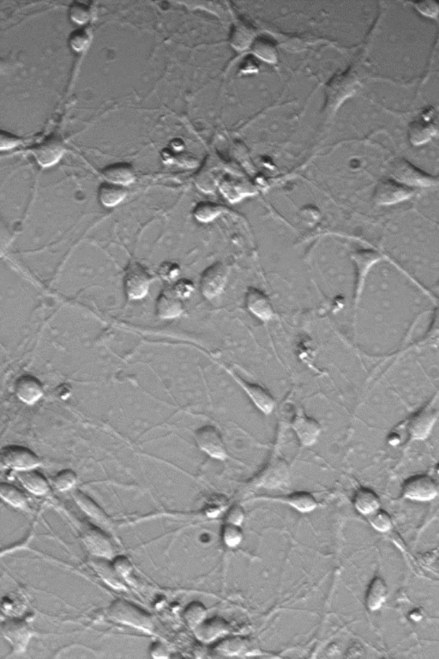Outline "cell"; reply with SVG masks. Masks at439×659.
<instances>
[{"label":"cell","mask_w":439,"mask_h":659,"mask_svg":"<svg viewBox=\"0 0 439 659\" xmlns=\"http://www.w3.org/2000/svg\"><path fill=\"white\" fill-rule=\"evenodd\" d=\"M107 615L115 623L153 634L155 624L151 615L131 602L118 599L109 605Z\"/></svg>","instance_id":"cell-1"},{"label":"cell","mask_w":439,"mask_h":659,"mask_svg":"<svg viewBox=\"0 0 439 659\" xmlns=\"http://www.w3.org/2000/svg\"><path fill=\"white\" fill-rule=\"evenodd\" d=\"M290 478V467L284 457L274 454L264 467L250 480L256 489L275 490L285 485Z\"/></svg>","instance_id":"cell-2"},{"label":"cell","mask_w":439,"mask_h":659,"mask_svg":"<svg viewBox=\"0 0 439 659\" xmlns=\"http://www.w3.org/2000/svg\"><path fill=\"white\" fill-rule=\"evenodd\" d=\"M80 531L82 542L92 556L107 560H113L116 556L113 543L102 528L84 524Z\"/></svg>","instance_id":"cell-3"},{"label":"cell","mask_w":439,"mask_h":659,"mask_svg":"<svg viewBox=\"0 0 439 659\" xmlns=\"http://www.w3.org/2000/svg\"><path fill=\"white\" fill-rule=\"evenodd\" d=\"M0 463L3 467L16 471L39 467L42 461L31 449L20 445H7L0 450Z\"/></svg>","instance_id":"cell-4"},{"label":"cell","mask_w":439,"mask_h":659,"mask_svg":"<svg viewBox=\"0 0 439 659\" xmlns=\"http://www.w3.org/2000/svg\"><path fill=\"white\" fill-rule=\"evenodd\" d=\"M194 438L199 448L212 459L221 461L229 459L225 443L217 427L212 425L200 427L195 431Z\"/></svg>","instance_id":"cell-5"},{"label":"cell","mask_w":439,"mask_h":659,"mask_svg":"<svg viewBox=\"0 0 439 659\" xmlns=\"http://www.w3.org/2000/svg\"><path fill=\"white\" fill-rule=\"evenodd\" d=\"M404 498L416 502H427L434 500L438 494V486L435 480L427 475L411 476L403 485Z\"/></svg>","instance_id":"cell-6"},{"label":"cell","mask_w":439,"mask_h":659,"mask_svg":"<svg viewBox=\"0 0 439 659\" xmlns=\"http://www.w3.org/2000/svg\"><path fill=\"white\" fill-rule=\"evenodd\" d=\"M151 282V275L143 266L137 262L129 264L124 278V289L130 299H142L147 295Z\"/></svg>","instance_id":"cell-7"},{"label":"cell","mask_w":439,"mask_h":659,"mask_svg":"<svg viewBox=\"0 0 439 659\" xmlns=\"http://www.w3.org/2000/svg\"><path fill=\"white\" fill-rule=\"evenodd\" d=\"M228 373L232 376L234 381L243 389L244 392L254 404L255 407L263 413L264 415H270L274 411L275 401L269 391L265 387L256 384V383L249 382L242 379L240 376L230 368L224 366Z\"/></svg>","instance_id":"cell-8"},{"label":"cell","mask_w":439,"mask_h":659,"mask_svg":"<svg viewBox=\"0 0 439 659\" xmlns=\"http://www.w3.org/2000/svg\"><path fill=\"white\" fill-rule=\"evenodd\" d=\"M1 633L10 644L13 653H24L28 649L33 633L24 620L13 618L2 623Z\"/></svg>","instance_id":"cell-9"},{"label":"cell","mask_w":439,"mask_h":659,"mask_svg":"<svg viewBox=\"0 0 439 659\" xmlns=\"http://www.w3.org/2000/svg\"><path fill=\"white\" fill-rule=\"evenodd\" d=\"M291 427L303 446H314L321 434L320 423L308 416L302 409H298L292 420Z\"/></svg>","instance_id":"cell-10"},{"label":"cell","mask_w":439,"mask_h":659,"mask_svg":"<svg viewBox=\"0 0 439 659\" xmlns=\"http://www.w3.org/2000/svg\"><path fill=\"white\" fill-rule=\"evenodd\" d=\"M228 279V269L221 262L215 263L203 271L200 280V289L208 299H213L222 293Z\"/></svg>","instance_id":"cell-11"},{"label":"cell","mask_w":439,"mask_h":659,"mask_svg":"<svg viewBox=\"0 0 439 659\" xmlns=\"http://www.w3.org/2000/svg\"><path fill=\"white\" fill-rule=\"evenodd\" d=\"M438 412L431 407L424 408L408 420L407 430L411 439L424 441L431 434L438 420Z\"/></svg>","instance_id":"cell-12"},{"label":"cell","mask_w":439,"mask_h":659,"mask_svg":"<svg viewBox=\"0 0 439 659\" xmlns=\"http://www.w3.org/2000/svg\"><path fill=\"white\" fill-rule=\"evenodd\" d=\"M65 151V144L61 137L50 136L36 145L33 149V155L36 161L43 167H50L61 158Z\"/></svg>","instance_id":"cell-13"},{"label":"cell","mask_w":439,"mask_h":659,"mask_svg":"<svg viewBox=\"0 0 439 659\" xmlns=\"http://www.w3.org/2000/svg\"><path fill=\"white\" fill-rule=\"evenodd\" d=\"M72 495L74 500H75L76 503L79 506L82 511H83L89 519H91L94 522L98 524V527L102 529L104 528L105 530H110V529L113 527V523H111L110 517L107 516V513L104 512V510L100 508L94 500H92L88 495L82 492L79 490H74Z\"/></svg>","instance_id":"cell-14"},{"label":"cell","mask_w":439,"mask_h":659,"mask_svg":"<svg viewBox=\"0 0 439 659\" xmlns=\"http://www.w3.org/2000/svg\"><path fill=\"white\" fill-rule=\"evenodd\" d=\"M16 395L24 403L33 404L43 396V385L36 376L24 374L18 377L14 385Z\"/></svg>","instance_id":"cell-15"},{"label":"cell","mask_w":439,"mask_h":659,"mask_svg":"<svg viewBox=\"0 0 439 659\" xmlns=\"http://www.w3.org/2000/svg\"><path fill=\"white\" fill-rule=\"evenodd\" d=\"M413 189L409 185L397 183L390 180H385L378 185L376 192V200L383 206H389L400 201L407 199L412 195Z\"/></svg>","instance_id":"cell-16"},{"label":"cell","mask_w":439,"mask_h":659,"mask_svg":"<svg viewBox=\"0 0 439 659\" xmlns=\"http://www.w3.org/2000/svg\"><path fill=\"white\" fill-rule=\"evenodd\" d=\"M245 303L249 311L263 322L270 321L274 317L275 312L269 298L259 289H248Z\"/></svg>","instance_id":"cell-17"},{"label":"cell","mask_w":439,"mask_h":659,"mask_svg":"<svg viewBox=\"0 0 439 659\" xmlns=\"http://www.w3.org/2000/svg\"><path fill=\"white\" fill-rule=\"evenodd\" d=\"M183 303L176 290L166 289L160 294L156 300L155 312L160 318H176L183 312Z\"/></svg>","instance_id":"cell-18"},{"label":"cell","mask_w":439,"mask_h":659,"mask_svg":"<svg viewBox=\"0 0 439 659\" xmlns=\"http://www.w3.org/2000/svg\"><path fill=\"white\" fill-rule=\"evenodd\" d=\"M109 561L105 558L95 557L88 561V565L107 586L117 591L125 590L124 583Z\"/></svg>","instance_id":"cell-19"},{"label":"cell","mask_w":439,"mask_h":659,"mask_svg":"<svg viewBox=\"0 0 439 659\" xmlns=\"http://www.w3.org/2000/svg\"><path fill=\"white\" fill-rule=\"evenodd\" d=\"M17 478L29 493L40 497L50 492V484L46 476L36 469L17 471Z\"/></svg>","instance_id":"cell-20"},{"label":"cell","mask_w":439,"mask_h":659,"mask_svg":"<svg viewBox=\"0 0 439 659\" xmlns=\"http://www.w3.org/2000/svg\"><path fill=\"white\" fill-rule=\"evenodd\" d=\"M392 173L397 180L409 185L427 187L433 183V179L404 161L398 162L397 165L394 166Z\"/></svg>","instance_id":"cell-21"},{"label":"cell","mask_w":439,"mask_h":659,"mask_svg":"<svg viewBox=\"0 0 439 659\" xmlns=\"http://www.w3.org/2000/svg\"><path fill=\"white\" fill-rule=\"evenodd\" d=\"M353 501L357 512L367 517L377 512L381 506L380 498L369 487H360L357 490Z\"/></svg>","instance_id":"cell-22"},{"label":"cell","mask_w":439,"mask_h":659,"mask_svg":"<svg viewBox=\"0 0 439 659\" xmlns=\"http://www.w3.org/2000/svg\"><path fill=\"white\" fill-rule=\"evenodd\" d=\"M353 262L355 263L357 270L356 296H360L368 271L378 262L379 255L373 251L362 250L353 253Z\"/></svg>","instance_id":"cell-23"},{"label":"cell","mask_w":439,"mask_h":659,"mask_svg":"<svg viewBox=\"0 0 439 659\" xmlns=\"http://www.w3.org/2000/svg\"><path fill=\"white\" fill-rule=\"evenodd\" d=\"M265 500L282 502L291 506L300 513H306L314 511L318 506V502L311 493L306 491H298L284 497L264 498Z\"/></svg>","instance_id":"cell-24"},{"label":"cell","mask_w":439,"mask_h":659,"mask_svg":"<svg viewBox=\"0 0 439 659\" xmlns=\"http://www.w3.org/2000/svg\"><path fill=\"white\" fill-rule=\"evenodd\" d=\"M388 597V586L381 577H375L371 580L366 595V606L371 612H377L384 605Z\"/></svg>","instance_id":"cell-25"},{"label":"cell","mask_w":439,"mask_h":659,"mask_svg":"<svg viewBox=\"0 0 439 659\" xmlns=\"http://www.w3.org/2000/svg\"><path fill=\"white\" fill-rule=\"evenodd\" d=\"M193 631L201 642L210 643L224 635L228 631V625L224 621L215 617L210 620L206 619Z\"/></svg>","instance_id":"cell-26"},{"label":"cell","mask_w":439,"mask_h":659,"mask_svg":"<svg viewBox=\"0 0 439 659\" xmlns=\"http://www.w3.org/2000/svg\"><path fill=\"white\" fill-rule=\"evenodd\" d=\"M102 174L111 183L118 185L131 183L136 177L135 170L128 163H116L107 166L102 170Z\"/></svg>","instance_id":"cell-27"},{"label":"cell","mask_w":439,"mask_h":659,"mask_svg":"<svg viewBox=\"0 0 439 659\" xmlns=\"http://www.w3.org/2000/svg\"><path fill=\"white\" fill-rule=\"evenodd\" d=\"M0 497L15 508L24 510L28 508V498L20 489L9 483H0Z\"/></svg>","instance_id":"cell-28"},{"label":"cell","mask_w":439,"mask_h":659,"mask_svg":"<svg viewBox=\"0 0 439 659\" xmlns=\"http://www.w3.org/2000/svg\"><path fill=\"white\" fill-rule=\"evenodd\" d=\"M125 188L121 185L111 183V182L100 185L98 191L100 203L107 207L117 206L125 198Z\"/></svg>","instance_id":"cell-29"},{"label":"cell","mask_w":439,"mask_h":659,"mask_svg":"<svg viewBox=\"0 0 439 659\" xmlns=\"http://www.w3.org/2000/svg\"><path fill=\"white\" fill-rule=\"evenodd\" d=\"M208 610L206 607L200 602H192L185 607L183 612V619L192 630L207 619Z\"/></svg>","instance_id":"cell-30"},{"label":"cell","mask_w":439,"mask_h":659,"mask_svg":"<svg viewBox=\"0 0 439 659\" xmlns=\"http://www.w3.org/2000/svg\"><path fill=\"white\" fill-rule=\"evenodd\" d=\"M429 117L423 118L422 120L413 123L411 125V141L415 144L426 142L433 135V126L430 123Z\"/></svg>","instance_id":"cell-31"},{"label":"cell","mask_w":439,"mask_h":659,"mask_svg":"<svg viewBox=\"0 0 439 659\" xmlns=\"http://www.w3.org/2000/svg\"><path fill=\"white\" fill-rule=\"evenodd\" d=\"M222 539L223 543L229 549L237 548L244 539L243 531L240 526L225 524L222 527Z\"/></svg>","instance_id":"cell-32"},{"label":"cell","mask_w":439,"mask_h":659,"mask_svg":"<svg viewBox=\"0 0 439 659\" xmlns=\"http://www.w3.org/2000/svg\"><path fill=\"white\" fill-rule=\"evenodd\" d=\"M77 483V473L70 469H65L59 471L57 474L52 479V483L56 490L59 491H67L72 490Z\"/></svg>","instance_id":"cell-33"},{"label":"cell","mask_w":439,"mask_h":659,"mask_svg":"<svg viewBox=\"0 0 439 659\" xmlns=\"http://www.w3.org/2000/svg\"><path fill=\"white\" fill-rule=\"evenodd\" d=\"M368 520L374 530L379 532H387L392 530L393 527L392 517L388 513L381 508L373 515L368 516Z\"/></svg>","instance_id":"cell-34"},{"label":"cell","mask_w":439,"mask_h":659,"mask_svg":"<svg viewBox=\"0 0 439 659\" xmlns=\"http://www.w3.org/2000/svg\"><path fill=\"white\" fill-rule=\"evenodd\" d=\"M221 207L212 203H200L196 206L193 214L200 222H210L221 212Z\"/></svg>","instance_id":"cell-35"},{"label":"cell","mask_w":439,"mask_h":659,"mask_svg":"<svg viewBox=\"0 0 439 659\" xmlns=\"http://www.w3.org/2000/svg\"><path fill=\"white\" fill-rule=\"evenodd\" d=\"M70 17L77 24H86L91 20V11L89 7L83 3L75 2L70 7Z\"/></svg>","instance_id":"cell-36"},{"label":"cell","mask_w":439,"mask_h":659,"mask_svg":"<svg viewBox=\"0 0 439 659\" xmlns=\"http://www.w3.org/2000/svg\"><path fill=\"white\" fill-rule=\"evenodd\" d=\"M245 643L243 639L240 638H230L222 640L220 642L215 649L219 653L226 655H233L240 653L243 649Z\"/></svg>","instance_id":"cell-37"},{"label":"cell","mask_w":439,"mask_h":659,"mask_svg":"<svg viewBox=\"0 0 439 659\" xmlns=\"http://www.w3.org/2000/svg\"><path fill=\"white\" fill-rule=\"evenodd\" d=\"M69 43L73 50L82 52L86 50L91 43V36L85 29H77L70 35Z\"/></svg>","instance_id":"cell-38"},{"label":"cell","mask_w":439,"mask_h":659,"mask_svg":"<svg viewBox=\"0 0 439 659\" xmlns=\"http://www.w3.org/2000/svg\"><path fill=\"white\" fill-rule=\"evenodd\" d=\"M113 560L111 564H113L114 568L118 573V575L124 580L131 578L130 576H132L133 567L132 562L129 561L128 558L123 556H116Z\"/></svg>","instance_id":"cell-39"},{"label":"cell","mask_w":439,"mask_h":659,"mask_svg":"<svg viewBox=\"0 0 439 659\" xmlns=\"http://www.w3.org/2000/svg\"><path fill=\"white\" fill-rule=\"evenodd\" d=\"M245 520V511L239 505L231 506L226 511L224 520L225 524H236L240 526Z\"/></svg>","instance_id":"cell-40"},{"label":"cell","mask_w":439,"mask_h":659,"mask_svg":"<svg viewBox=\"0 0 439 659\" xmlns=\"http://www.w3.org/2000/svg\"><path fill=\"white\" fill-rule=\"evenodd\" d=\"M20 139L17 137L8 132H1L0 134V150H10L20 144Z\"/></svg>","instance_id":"cell-41"},{"label":"cell","mask_w":439,"mask_h":659,"mask_svg":"<svg viewBox=\"0 0 439 659\" xmlns=\"http://www.w3.org/2000/svg\"><path fill=\"white\" fill-rule=\"evenodd\" d=\"M417 8L422 11L424 15L429 17L438 16L439 13L438 6L435 2H420L416 3Z\"/></svg>","instance_id":"cell-42"},{"label":"cell","mask_w":439,"mask_h":659,"mask_svg":"<svg viewBox=\"0 0 439 659\" xmlns=\"http://www.w3.org/2000/svg\"><path fill=\"white\" fill-rule=\"evenodd\" d=\"M167 653L169 651L167 650L166 647L161 642H155L152 644L151 646V656L155 658H167Z\"/></svg>","instance_id":"cell-43"}]
</instances>
